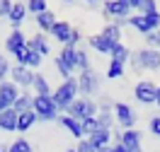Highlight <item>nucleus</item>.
<instances>
[{
	"label": "nucleus",
	"instance_id": "13",
	"mask_svg": "<svg viewBox=\"0 0 160 152\" xmlns=\"http://www.w3.org/2000/svg\"><path fill=\"white\" fill-rule=\"evenodd\" d=\"M119 145L126 147V152H141V131L131 128V131H121Z\"/></svg>",
	"mask_w": 160,
	"mask_h": 152
},
{
	"label": "nucleus",
	"instance_id": "45",
	"mask_svg": "<svg viewBox=\"0 0 160 152\" xmlns=\"http://www.w3.org/2000/svg\"><path fill=\"white\" fill-rule=\"evenodd\" d=\"M5 109H10V106H8V104H5V101H2V97H0V113L5 111Z\"/></svg>",
	"mask_w": 160,
	"mask_h": 152
},
{
	"label": "nucleus",
	"instance_id": "14",
	"mask_svg": "<svg viewBox=\"0 0 160 152\" xmlns=\"http://www.w3.org/2000/svg\"><path fill=\"white\" fill-rule=\"evenodd\" d=\"M56 121H58V126H63V128L75 138V140H82V138H85V135H82V123H80V121L70 118V116H66V113H58V118H56Z\"/></svg>",
	"mask_w": 160,
	"mask_h": 152
},
{
	"label": "nucleus",
	"instance_id": "34",
	"mask_svg": "<svg viewBox=\"0 0 160 152\" xmlns=\"http://www.w3.org/2000/svg\"><path fill=\"white\" fill-rule=\"evenodd\" d=\"M97 131H100V126H97V116H95V118H88V121H82V135H85V138L95 135Z\"/></svg>",
	"mask_w": 160,
	"mask_h": 152
},
{
	"label": "nucleus",
	"instance_id": "20",
	"mask_svg": "<svg viewBox=\"0 0 160 152\" xmlns=\"http://www.w3.org/2000/svg\"><path fill=\"white\" fill-rule=\"evenodd\" d=\"M88 46H90L92 51H97V53H107V56H109L112 48H114V44H112V41H107L102 34H95V36H90V39H88Z\"/></svg>",
	"mask_w": 160,
	"mask_h": 152
},
{
	"label": "nucleus",
	"instance_id": "37",
	"mask_svg": "<svg viewBox=\"0 0 160 152\" xmlns=\"http://www.w3.org/2000/svg\"><path fill=\"white\" fill-rule=\"evenodd\" d=\"M146 44H148V48H160V29L150 31L146 36Z\"/></svg>",
	"mask_w": 160,
	"mask_h": 152
},
{
	"label": "nucleus",
	"instance_id": "26",
	"mask_svg": "<svg viewBox=\"0 0 160 152\" xmlns=\"http://www.w3.org/2000/svg\"><path fill=\"white\" fill-rule=\"evenodd\" d=\"M114 111H97V126H100L102 131H114Z\"/></svg>",
	"mask_w": 160,
	"mask_h": 152
},
{
	"label": "nucleus",
	"instance_id": "50",
	"mask_svg": "<svg viewBox=\"0 0 160 152\" xmlns=\"http://www.w3.org/2000/svg\"><path fill=\"white\" fill-rule=\"evenodd\" d=\"M158 51H160V48H158Z\"/></svg>",
	"mask_w": 160,
	"mask_h": 152
},
{
	"label": "nucleus",
	"instance_id": "33",
	"mask_svg": "<svg viewBox=\"0 0 160 152\" xmlns=\"http://www.w3.org/2000/svg\"><path fill=\"white\" fill-rule=\"evenodd\" d=\"M58 58H63V61H66L70 68L75 70V58H78V56H75V48H70V46H63V51L58 53Z\"/></svg>",
	"mask_w": 160,
	"mask_h": 152
},
{
	"label": "nucleus",
	"instance_id": "47",
	"mask_svg": "<svg viewBox=\"0 0 160 152\" xmlns=\"http://www.w3.org/2000/svg\"><path fill=\"white\" fill-rule=\"evenodd\" d=\"M63 152H75V147H68V150H63Z\"/></svg>",
	"mask_w": 160,
	"mask_h": 152
},
{
	"label": "nucleus",
	"instance_id": "17",
	"mask_svg": "<svg viewBox=\"0 0 160 152\" xmlns=\"http://www.w3.org/2000/svg\"><path fill=\"white\" fill-rule=\"evenodd\" d=\"M0 131L2 133H15L17 131V111L15 109H5L0 113Z\"/></svg>",
	"mask_w": 160,
	"mask_h": 152
},
{
	"label": "nucleus",
	"instance_id": "22",
	"mask_svg": "<svg viewBox=\"0 0 160 152\" xmlns=\"http://www.w3.org/2000/svg\"><path fill=\"white\" fill-rule=\"evenodd\" d=\"M34 20H37V27H39V31H44V34H49L51 27L58 22V20H56V12H51V10H46V12H41V15H37Z\"/></svg>",
	"mask_w": 160,
	"mask_h": 152
},
{
	"label": "nucleus",
	"instance_id": "28",
	"mask_svg": "<svg viewBox=\"0 0 160 152\" xmlns=\"http://www.w3.org/2000/svg\"><path fill=\"white\" fill-rule=\"evenodd\" d=\"M75 70H80V72H85V70H90L92 65H90V53L88 51H82V48H75Z\"/></svg>",
	"mask_w": 160,
	"mask_h": 152
},
{
	"label": "nucleus",
	"instance_id": "19",
	"mask_svg": "<svg viewBox=\"0 0 160 152\" xmlns=\"http://www.w3.org/2000/svg\"><path fill=\"white\" fill-rule=\"evenodd\" d=\"M29 12H27V5L24 2H12V10H10V24H12V29H20V24L24 22V17H27Z\"/></svg>",
	"mask_w": 160,
	"mask_h": 152
},
{
	"label": "nucleus",
	"instance_id": "39",
	"mask_svg": "<svg viewBox=\"0 0 160 152\" xmlns=\"http://www.w3.org/2000/svg\"><path fill=\"white\" fill-rule=\"evenodd\" d=\"M148 131L153 133L155 138H160V113H158V116H153V118L148 121Z\"/></svg>",
	"mask_w": 160,
	"mask_h": 152
},
{
	"label": "nucleus",
	"instance_id": "12",
	"mask_svg": "<svg viewBox=\"0 0 160 152\" xmlns=\"http://www.w3.org/2000/svg\"><path fill=\"white\" fill-rule=\"evenodd\" d=\"M27 51H32V53H39L41 58H46V56L51 53V46H49L46 34H34L32 39H27Z\"/></svg>",
	"mask_w": 160,
	"mask_h": 152
},
{
	"label": "nucleus",
	"instance_id": "48",
	"mask_svg": "<svg viewBox=\"0 0 160 152\" xmlns=\"http://www.w3.org/2000/svg\"><path fill=\"white\" fill-rule=\"evenodd\" d=\"M107 150H109V147H102V150H97V152H107Z\"/></svg>",
	"mask_w": 160,
	"mask_h": 152
},
{
	"label": "nucleus",
	"instance_id": "36",
	"mask_svg": "<svg viewBox=\"0 0 160 152\" xmlns=\"http://www.w3.org/2000/svg\"><path fill=\"white\" fill-rule=\"evenodd\" d=\"M41 63H44V58H41L39 53H32V51H29V58H27V68H29V70H37V68H41Z\"/></svg>",
	"mask_w": 160,
	"mask_h": 152
},
{
	"label": "nucleus",
	"instance_id": "11",
	"mask_svg": "<svg viewBox=\"0 0 160 152\" xmlns=\"http://www.w3.org/2000/svg\"><path fill=\"white\" fill-rule=\"evenodd\" d=\"M27 48V36H24V31L22 29H12L8 34V39H5V51L12 53V56H17L20 51Z\"/></svg>",
	"mask_w": 160,
	"mask_h": 152
},
{
	"label": "nucleus",
	"instance_id": "32",
	"mask_svg": "<svg viewBox=\"0 0 160 152\" xmlns=\"http://www.w3.org/2000/svg\"><path fill=\"white\" fill-rule=\"evenodd\" d=\"M107 77H109V80H119V77H124V63L109 61V68H107Z\"/></svg>",
	"mask_w": 160,
	"mask_h": 152
},
{
	"label": "nucleus",
	"instance_id": "31",
	"mask_svg": "<svg viewBox=\"0 0 160 152\" xmlns=\"http://www.w3.org/2000/svg\"><path fill=\"white\" fill-rule=\"evenodd\" d=\"M8 152H34V147H32V142H29V140L17 138L12 145H8Z\"/></svg>",
	"mask_w": 160,
	"mask_h": 152
},
{
	"label": "nucleus",
	"instance_id": "3",
	"mask_svg": "<svg viewBox=\"0 0 160 152\" xmlns=\"http://www.w3.org/2000/svg\"><path fill=\"white\" fill-rule=\"evenodd\" d=\"M102 15L107 20H114V24H119L124 29V24L133 15V10H131L129 0H107V2H102Z\"/></svg>",
	"mask_w": 160,
	"mask_h": 152
},
{
	"label": "nucleus",
	"instance_id": "41",
	"mask_svg": "<svg viewBox=\"0 0 160 152\" xmlns=\"http://www.w3.org/2000/svg\"><path fill=\"white\" fill-rule=\"evenodd\" d=\"M12 0H0V17H10Z\"/></svg>",
	"mask_w": 160,
	"mask_h": 152
},
{
	"label": "nucleus",
	"instance_id": "42",
	"mask_svg": "<svg viewBox=\"0 0 160 152\" xmlns=\"http://www.w3.org/2000/svg\"><path fill=\"white\" fill-rule=\"evenodd\" d=\"M107 152H126V147L119 145V142H114V145H109V150H107Z\"/></svg>",
	"mask_w": 160,
	"mask_h": 152
},
{
	"label": "nucleus",
	"instance_id": "38",
	"mask_svg": "<svg viewBox=\"0 0 160 152\" xmlns=\"http://www.w3.org/2000/svg\"><path fill=\"white\" fill-rule=\"evenodd\" d=\"M80 41H82V31L73 27V31H70V39H68V44H66V46H70V48H78Z\"/></svg>",
	"mask_w": 160,
	"mask_h": 152
},
{
	"label": "nucleus",
	"instance_id": "21",
	"mask_svg": "<svg viewBox=\"0 0 160 152\" xmlns=\"http://www.w3.org/2000/svg\"><path fill=\"white\" fill-rule=\"evenodd\" d=\"M32 87H34V97H51L53 94V90L49 87V80L41 75V72H34V82H32Z\"/></svg>",
	"mask_w": 160,
	"mask_h": 152
},
{
	"label": "nucleus",
	"instance_id": "9",
	"mask_svg": "<svg viewBox=\"0 0 160 152\" xmlns=\"http://www.w3.org/2000/svg\"><path fill=\"white\" fill-rule=\"evenodd\" d=\"M155 92H158V85L150 80H141L136 82V87H133V97L138 104H155Z\"/></svg>",
	"mask_w": 160,
	"mask_h": 152
},
{
	"label": "nucleus",
	"instance_id": "10",
	"mask_svg": "<svg viewBox=\"0 0 160 152\" xmlns=\"http://www.w3.org/2000/svg\"><path fill=\"white\" fill-rule=\"evenodd\" d=\"M10 82H12V85H17V87L24 92L27 87H32V82H34V72H32L29 68H22V65H12Z\"/></svg>",
	"mask_w": 160,
	"mask_h": 152
},
{
	"label": "nucleus",
	"instance_id": "8",
	"mask_svg": "<svg viewBox=\"0 0 160 152\" xmlns=\"http://www.w3.org/2000/svg\"><path fill=\"white\" fill-rule=\"evenodd\" d=\"M114 118L124 131H131L136 128V111L131 109V104L126 101H114Z\"/></svg>",
	"mask_w": 160,
	"mask_h": 152
},
{
	"label": "nucleus",
	"instance_id": "40",
	"mask_svg": "<svg viewBox=\"0 0 160 152\" xmlns=\"http://www.w3.org/2000/svg\"><path fill=\"white\" fill-rule=\"evenodd\" d=\"M75 152H97V150L92 147V142L88 140V138H82V140H78V147H75Z\"/></svg>",
	"mask_w": 160,
	"mask_h": 152
},
{
	"label": "nucleus",
	"instance_id": "35",
	"mask_svg": "<svg viewBox=\"0 0 160 152\" xmlns=\"http://www.w3.org/2000/svg\"><path fill=\"white\" fill-rule=\"evenodd\" d=\"M10 70H12V65H10V61L0 53V82H5L8 77H10Z\"/></svg>",
	"mask_w": 160,
	"mask_h": 152
},
{
	"label": "nucleus",
	"instance_id": "5",
	"mask_svg": "<svg viewBox=\"0 0 160 152\" xmlns=\"http://www.w3.org/2000/svg\"><path fill=\"white\" fill-rule=\"evenodd\" d=\"M78 92L85 99H90L92 94H100L102 92V77L92 70V68L85 70V72H80L78 75Z\"/></svg>",
	"mask_w": 160,
	"mask_h": 152
},
{
	"label": "nucleus",
	"instance_id": "4",
	"mask_svg": "<svg viewBox=\"0 0 160 152\" xmlns=\"http://www.w3.org/2000/svg\"><path fill=\"white\" fill-rule=\"evenodd\" d=\"M66 116H70V118H75V121H80V123L88 121V118H95V116H97V101L78 97V99L66 109Z\"/></svg>",
	"mask_w": 160,
	"mask_h": 152
},
{
	"label": "nucleus",
	"instance_id": "25",
	"mask_svg": "<svg viewBox=\"0 0 160 152\" xmlns=\"http://www.w3.org/2000/svg\"><path fill=\"white\" fill-rule=\"evenodd\" d=\"M37 121H39V118H37V113H34V111L20 113V116H17V131H20V133H27Z\"/></svg>",
	"mask_w": 160,
	"mask_h": 152
},
{
	"label": "nucleus",
	"instance_id": "27",
	"mask_svg": "<svg viewBox=\"0 0 160 152\" xmlns=\"http://www.w3.org/2000/svg\"><path fill=\"white\" fill-rule=\"evenodd\" d=\"M109 58H112V61H117V63H124V65H126V63H129V58H131V51L126 48L124 44H117V46L112 48Z\"/></svg>",
	"mask_w": 160,
	"mask_h": 152
},
{
	"label": "nucleus",
	"instance_id": "49",
	"mask_svg": "<svg viewBox=\"0 0 160 152\" xmlns=\"http://www.w3.org/2000/svg\"><path fill=\"white\" fill-rule=\"evenodd\" d=\"M141 152H143V150H141Z\"/></svg>",
	"mask_w": 160,
	"mask_h": 152
},
{
	"label": "nucleus",
	"instance_id": "46",
	"mask_svg": "<svg viewBox=\"0 0 160 152\" xmlns=\"http://www.w3.org/2000/svg\"><path fill=\"white\" fill-rule=\"evenodd\" d=\"M0 152H8V145H0Z\"/></svg>",
	"mask_w": 160,
	"mask_h": 152
},
{
	"label": "nucleus",
	"instance_id": "43",
	"mask_svg": "<svg viewBox=\"0 0 160 152\" xmlns=\"http://www.w3.org/2000/svg\"><path fill=\"white\" fill-rule=\"evenodd\" d=\"M88 7H90V10H102V5H100V2H95V0L88 2Z\"/></svg>",
	"mask_w": 160,
	"mask_h": 152
},
{
	"label": "nucleus",
	"instance_id": "1",
	"mask_svg": "<svg viewBox=\"0 0 160 152\" xmlns=\"http://www.w3.org/2000/svg\"><path fill=\"white\" fill-rule=\"evenodd\" d=\"M78 77H70V80H63L58 85V90H53V94H51V99H53V104H56V109L58 111H66L73 101L78 99Z\"/></svg>",
	"mask_w": 160,
	"mask_h": 152
},
{
	"label": "nucleus",
	"instance_id": "29",
	"mask_svg": "<svg viewBox=\"0 0 160 152\" xmlns=\"http://www.w3.org/2000/svg\"><path fill=\"white\" fill-rule=\"evenodd\" d=\"M53 63H56V70H58V75L63 77V80H70V77H73V72H75V70H73V68H70L63 58H58V56H56V58H53Z\"/></svg>",
	"mask_w": 160,
	"mask_h": 152
},
{
	"label": "nucleus",
	"instance_id": "6",
	"mask_svg": "<svg viewBox=\"0 0 160 152\" xmlns=\"http://www.w3.org/2000/svg\"><path fill=\"white\" fill-rule=\"evenodd\" d=\"M126 24L133 27L138 34L148 36L150 31L160 29V12H155V15H131L129 20H126Z\"/></svg>",
	"mask_w": 160,
	"mask_h": 152
},
{
	"label": "nucleus",
	"instance_id": "16",
	"mask_svg": "<svg viewBox=\"0 0 160 152\" xmlns=\"http://www.w3.org/2000/svg\"><path fill=\"white\" fill-rule=\"evenodd\" d=\"M70 31H73V27H70L68 22H61V20H58L53 27H51L49 34L58 41V44H63V46H66V44H68V39H70Z\"/></svg>",
	"mask_w": 160,
	"mask_h": 152
},
{
	"label": "nucleus",
	"instance_id": "15",
	"mask_svg": "<svg viewBox=\"0 0 160 152\" xmlns=\"http://www.w3.org/2000/svg\"><path fill=\"white\" fill-rule=\"evenodd\" d=\"M22 94V90L17 87V85H12L10 80H5V82H0V97H2V101L8 104L12 109V104L17 101V97Z\"/></svg>",
	"mask_w": 160,
	"mask_h": 152
},
{
	"label": "nucleus",
	"instance_id": "30",
	"mask_svg": "<svg viewBox=\"0 0 160 152\" xmlns=\"http://www.w3.org/2000/svg\"><path fill=\"white\" fill-rule=\"evenodd\" d=\"M24 5H27V12H29V15H34V17H37V15H41V12H46V10H49L46 0H29V2H24Z\"/></svg>",
	"mask_w": 160,
	"mask_h": 152
},
{
	"label": "nucleus",
	"instance_id": "23",
	"mask_svg": "<svg viewBox=\"0 0 160 152\" xmlns=\"http://www.w3.org/2000/svg\"><path fill=\"white\" fill-rule=\"evenodd\" d=\"M88 140L92 142L95 150H102V147H109V142L114 140V138H112V131H102V128H100V131L95 133V135H90Z\"/></svg>",
	"mask_w": 160,
	"mask_h": 152
},
{
	"label": "nucleus",
	"instance_id": "2",
	"mask_svg": "<svg viewBox=\"0 0 160 152\" xmlns=\"http://www.w3.org/2000/svg\"><path fill=\"white\" fill-rule=\"evenodd\" d=\"M131 68L138 72V70H160V51L158 48H138L136 53H131Z\"/></svg>",
	"mask_w": 160,
	"mask_h": 152
},
{
	"label": "nucleus",
	"instance_id": "7",
	"mask_svg": "<svg viewBox=\"0 0 160 152\" xmlns=\"http://www.w3.org/2000/svg\"><path fill=\"white\" fill-rule=\"evenodd\" d=\"M34 113L44 123H51L58 118V109H56V104H53L51 97H34Z\"/></svg>",
	"mask_w": 160,
	"mask_h": 152
},
{
	"label": "nucleus",
	"instance_id": "24",
	"mask_svg": "<svg viewBox=\"0 0 160 152\" xmlns=\"http://www.w3.org/2000/svg\"><path fill=\"white\" fill-rule=\"evenodd\" d=\"M100 34H102L107 41H112L114 46H117V44H121V27H119V24H114V22H109V24L100 31Z\"/></svg>",
	"mask_w": 160,
	"mask_h": 152
},
{
	"label": "nucleus",
	"instance_id": "44",
	"mask_svg": "<svg viewBox=\"0 0 160 152\" xmlns=\"http://www.w3.org/2000/svg\"><path fill=\"white\" fill-rule=\"evenodd\" d=\"M155 106L160 109V85H158V92H155Z\"/></svg>",
	"mask_w": 160,
	"mask_h": 152
},
{
	"label": "nucleus",
	"instance_id": "18",
	"mask_svg": "<svg viewBox=\"0 0 160 152\" xmlns=\"http://www.w3.org/2000/svg\"><path fill=\"white\" fill-rule=\"evenodd\" d=\"M12 109L17 111V116H20V113L34 111V94H29V92H22L20 97H17V101L12 104Z\"/></svg>",
	"mask_w": 160,
	"mask_h": 152
}]
</instances>
